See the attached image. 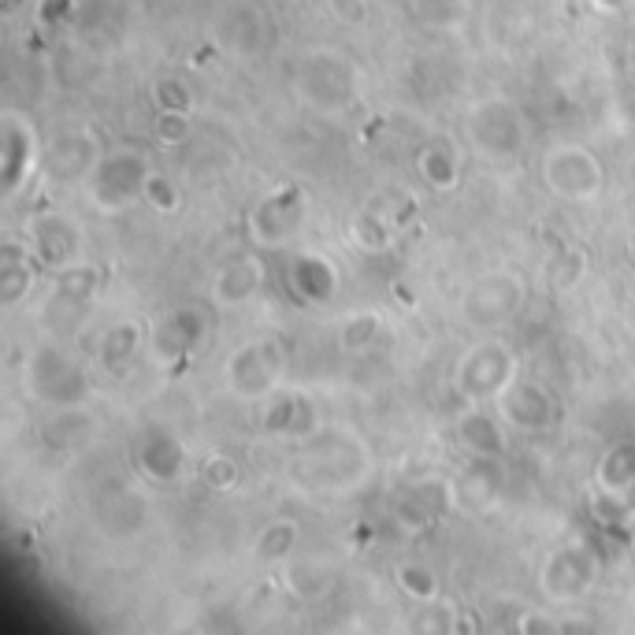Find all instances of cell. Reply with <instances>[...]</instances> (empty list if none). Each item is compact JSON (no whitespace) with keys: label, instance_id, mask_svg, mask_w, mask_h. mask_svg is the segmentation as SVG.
Listing matches in <instances>:
<instances>
[{"label":"cell","instance_id":"cell-14","mask_svg":"<svg viewBox=\"0 0 635 635\" xmlns=\"http://www.w3.org/2000/svg\"><path fill=\"white\" fill-rule=\"evenodd\" d=\"M101 287H104V276L97 264H90V260L67 264V268L56 271L53 287H48V294H45V309H42L45 324L48 327H75L78 320L97 305Z\"/></svg>","mask_w":635,"mask_h":635},{"label":"cell","instance_id":"cell-40","mask_svg":"<svg viewBox=\"0 0 635 635\" xmlns=\"http://www.w3.org/2000/svg\"><path fill=\"white\" fill-rule=\"evenodd\" d=\"M594 8H599L602 15H617V12H624V8H632L635 0H591Z\"/></svg>","mask_w":635,"mask_h":635},{"label":"cell","instance_id":"cell-32","mask_svg":"<svg viewBox=\"0 0 635 635\" xmlns=\"http://www.w3.org/2000/svg\"><path fill=\"white\" fill-rule=\"evenodd\" d=\"M335 583V572L324 558H290L287 561V588L294 599H320V594L331 591Z\"/></svg>","mask_w":635,"mask_h":635},{"label":"cell","instance_id":"cell-27","mask_svg":"<svg viewBox=\"0 0 635 635\" xmlns=\"http://www.w3.org/2000/svg\"><path fill=\"white\" fill-rule=\"evenodd\" d=\"M461 171H465L461 168V153H457L454 142L432 138V142L420 145L416 175H420V182H424L427 190H435V193L457 190V187H461Z\"/></svg>","mask_w":635,"mask_h":635},{"label":"cell","instance_id":"cell-12","mask_svg":"<svg viewBox=\"0 0 635 635\" xmlns=\"http://www.w3.org/2000/svg\"><path fill=\"white\" fill-rule=\"evenodd\" d=\"M209 331H212V309L201 305V301H182V305H171L153 320L145 349H149L156 365L175 368L198 354L204 338H209Z\"/></svg>","mask_w":635,"mask_h":635},{"label":"cell","instance_id":"cell-18","mask_svg":"<svg viewBox=\"0 0 635 635\" xmlns=\"http://www.w3.org/2000/svg\"><path fill=\"white\" fill-rule=\"evenodd\" d=\"M101 156H104V145L97 138V131H90V126H71V131H60L45 145L42 168L48 179L60 182V187H75V182L90 179L93 168L101 164Z\"/></svg>","mask_w":635,"mask_h":635},{"label":"cell","instance_id":"cell-29","mask_svg":"<svg viewBox=\"0 0 635 635\" xmlns=\"http://www.w3.org/2000/svg\"><path fill=\"white\" fill-rule=\"evenodd\" d=\"M145 338H149V327H142L138 320H123V324H112L97 342V357H101L104 372L123 376L126 368L134 365V357L145 349Z\"/></svg>","mask_w":635,"mask_h":635},{"label":"cell","instance_id":"cell-19","mask_svg":"<svg viewBox=\"0 0 635 635\" xmlns=\"http://www.w3.org/2000/svg\"><path fill=\"white\" fill-rule=\"evenodd\" d=\"M454 510V487L438 476H420L416 483H409L402 494L394 498V524L405 535H424Z\"/></svg>","mask_w":635,"mask_h":635},{"label":"cell","instance_id":"cell-1","mask_svg":"<svg viewBox=\"0 0 635 635\" xmlns=\"http://www.w3.org/2000/svg\"><path fill=\"white\" fill-rule=\"evenodd\" d=\"M290 480L305 494H349L372 476V454L365 438L349 432H320L298 443L287 465Z\"/></svg>","mask_w":635,"mask_h":635},{"label":"cell","instance_id":"cell-15","mask_svg":"<svg viewBox=\"0 0 635 635\" xmlns=\"http://www.w3.org/2000/svg\"><path fill=\"white\" fill-rule=\"evenodd\" d=\"M260 405L264 409L257 416V427L268 438H279V443H305V438L324 432L320 409L305 390L279 387V390H271Z\"/></svg>","mask_w":635,"mask_h":635},{"label":"cell","instance_id":"cell-13","mask_svg":"<svg viewBox=\"0 0 635 635\" xmlns=\"http://www.w3.org/2000/svg\"><path fill=\"white\" fill-rule=\"evenodd\" d=\"M42 160H45V145L37 138V126L31 123V115L4 109V115H0V182H4L8 204L31 187Z\"/></svg>","mask_w":635,"mask_h":635},{"label":"cell","instance_id":"cell-28","mask_svg":"<svg viewBox=\"0 0 635 635\" xmlns=\"http://www.w3.org/2000/svg\"><path fill=\"white\" fill-rule=\"evenodd\" d=\"M594 483L602 494L628 502L635 491V438H617L613 446H605V454L594 465Z\"/></svg>","mask_w":635,"mask_h":635},{"label":"cell","instance_id":"cell-17","mask_svg":"<svg viewBox=\"0 0 635 635\" xmlns=\"http://www.w3.org/2000/svg\"><path fill=\"white\" fill-rule=\"evenodd\" d=\"M491 405L498 409V416H502L505 424H510L513 432H521V435L554 432V427H558V416H561L558 413V398H554L543 383L524 379V376H516Z\"/></svg>","mask_w":635,"mask_h":635},{"label":"cell","instance_id":"cell-34","mask_svg":"<svg viewBox=\"0 0 635 635\" xmlns=\"http://www.w3.org/2000/svg\"><path fill=\"white\" fill-rule=\"evenodd\" d=\"M379 335H383V316H379L376 309L349 312L338 324V346L346 349V354H365V349L376 346Z\"/></svg>","mask_w":635,"mask_h":635},{"label":"cell","instance_id":"cell-20","mask_svg":"<svg viewBox=\"0 0 635 635\" xmlns=\"http://www.w3.org/2000/svg\"><path fill=\"white\" fill-rule=\"evenodd\" d=\"M134 465L149 483H179L182 472H187V446H182L179 435H171L168 427H149L142 432V438L134 443Z\"/></svg>","mask_w":635,"mask_h":635},{"label":"cell","instance_id":"cell-2","mask_svg":"<svg viewBox=\"0 0 635 635\" xmlns=\"http://www.w3.org/2000/svg\"><path fill=\"white\" fill-rule=\"evenodd\" d=\"M26 390L48 409H82L93 398L86 365L60 342H42L31 349L23 368Z\"/></svg>","mask_w":635,"mask_h":635},{"label":"cell","instance_id":"cell-10","mask_svg":"<svg viewBox=\"0 0 635 635\" xmlns=\"http://www.w3.org/2000/svg\"><path fill=\"white\" fill-rule=\"evenodd\" d=\"M543 182L554 198L569 204H591L605 190V164L580 142H561L543 156Z\"/></svg>","mask_w":635,"mask_h":635},{"label":"cell","instance_id":"cell-39","mask_svg":"<svg viewBox=\"0 0 635 635\" xmlns=\"http://www.w3.org/2000/svg\"><path fill=\"white\" fill-rule=\"evenodd\" d=\"M327 12L342 26H365L368 23V0H327Z\"/></svg>","mask_w":635,"mask_h":635},{"label":"cell","instance_id":"cell-8","mask_svg":"<svg viewBox=\"0 0 635 635\" xmlns=\"http://www.w3.org/2000/svg\"><path fill=\"white\" fill-rule=\"evenodd\" d=\"M516 376H521V365H516V354L505 338L472 342L454 368V383L461 390V398H468V402L476 405L494 402Z\"/></svg>","mask_w":635,"mask_h":635},{"label":"cell","instance_id":"cell-37","mask_svg":"<svg viewBox=\"0 0 635 635\" xmlns=\"http://www.w3.org/2000/svg\"><path fill=\"white\" fill-rule=\"evenodd\" d=\"M149 93L156 112H193V93L179 78H160V82H153Z\"/></svg>","mask_w":635,"mask_h":635},{"label":"cell","instance_id":"cell-38","mask_svg":"<svg viewBox=\"0 0 635 635\" xmlns=\"http://www.w3.org/2000/svg\"><path fill=\"white\" fill-rule=\"evenodd\" d=\"M156 138L164 145H179L190 138V112H156Z\"/></svg>","mask_w":635,"mask_h":635},{"label":"cell","instance_id":"cell-33","mask_svg":"<svg viewBox=\"0 0 635 635\" xmlns=\"http://www.w3.org/2000/svg\"><path fill=\"white\" fill-rule=\"evenodd\" d=\"M394 583L409 602L420 605H432L443 594V580H438V572L427 561H402L394 569Z\"/></svg>","mask_w":635,"mask_h":635},{"label":"cell","instance_id":"cell-21","mask_svg":"<svg viewBox=\"0 0 635 635\" xmlns=\"http://www.w3.org/2000/svg\"><path fill=\"white\" fill-rule=\"evenodd\" d=\"M26 242H31L34 257L42 260L45 271H60L67 264H75L78 249H82L78 227L64 212H37L31 220V231H26Z\"/></svg>","mask_w":635,"mask_h":635},{"label":"cell","instance_id":"cell-16","mask_svg":"<svg viewBox=\"0 0 635 635\" xmlns=\"http://www.w3.org/2000/svg\"><path fill=\"white\" fill-rule=\"evenodd\" d=\"M212 34H216V42L231 56L253 60L264 48H271L276 26H271V15L260 4H253V0H227L216 12V19H212Z\"/></svg>","mask_w":635,"mask_h":635},{"label":"cell","instance_id":"cell-35","mask_svg":"<svg viewBox=\"0 0 635 635\" xmlns=\"http://www.w3.org/2000/svg\"><path fill=\"white\" fill-rule=\"evenodd\" d=\"M198 480L216 494H227L242 483V465L231 454H209L198 468Z\"/></svg>","mask_w":635,"mask_h":635},{"label":"cell","instance_id":"cell-24","mask_svg":"<svg viewBox=\"0 0 635 635\" xmlns=\"http://www.w3.org/2000/svg\"><path fill=\"white\" fill-rule=\"evenodd\" d=\"M505 420L494 413H487L472 402L468 413L457 416V443L468 457H483V461H505L510 454V435H505Z\"/></svg>","mask_w":635,"mask_h":635},{"label":"cell","instance_id":"cell-3","mask_svg":"<svg viewBox=\"0 0 635 635\" xmlns=\"http://www.w3.org/2000/svg\"><path fill=\"white\" fill-rule=\"evenodd\" d=\"M290 368V346L279 335H253L231 349L223 379L238 402H264L271 390L282 387Z\"/></svg>","mask_w":635,"mask_h":635},{"label":"cell","instance_id":"cell-7","mask_svg":"<svg viewBox=\"0 0 635 635\" xmlns=\"http://www.w3.org/2000/svg\"><path fill=\"white\" fill-rule=\"evenodd\" d=\"M527 282L513 268H491L461 290V320L472 331H502L521 316Z\"/></svg>","mask_w":635,"mask_h":635},{"label":"cell","instance_id":"cell-30","mask_svg":"<svg viewBox=\"0 0 635 635\" xmlns=\"http://www.w3.org/2000/svg\"><path fill=\"white\" fill-rule=\"evenodd\" d=\"M398 227H402V223L394 220V209H383L379 201H372L354 216V223H349V234H354V242L360 249L379 253L398 238Z\"/></svg>","mask_w":635,"mask_h":635},{"label":"cell","instance_id":"cell-36","mask_svg":"<svg viewBox=\"0 0 635 635\" xmlns=\"http://www.w3.org/2000/svg\"><path fill=\"white\" fill-rule=\"evenodd\" d=\"M142 201L149 204L153 212H160V216H171V212H179V209H182V190H179V182H175L171 175L153 171V175H149V182H145Z\"/></svg>","mask_w":635,"mask_h":635},{"label":"cell","instance_id":"cell-4","mask_svg":"<svg viewBox=\"0 0 635 635\" xmlns=\"http://www.w3.org/2000/svg\"><path fill=\"white\" fill-rule=\"evenodd\" d=\"M153 175V156L142 145H115L104 149L101 164L86 179V198L97 212H123L142 201L145 182Z\"/></svg>","mask_w":635,"mask_h":635},{"label":"cell","instance_id":"cell-11","mask_svg":"<svg viewBox=\"0 0 635 635\" xmlns=\"http://www.w3.org/2000/svg\"><path fill=\"white\" fill-rule=\"evenodd\" d=\"M599 572V554L588 543H561L543 558L535 583H539V594L550 605H576L594 591Z\"/></svg>","mask_w":635,"mask_h":635},{"label":"cell","instance_id":"cell-25","mask_svg":"<svg viewBox=\"0 0 635 635\" xmlns=\"http://www.w3.org/2000/svg\"><path fill=\"white\" fill-rule=\"evenodd\" d=\"M287 287L290 294H294V301H301V305L309 309H320L338 294V271L335 264L320 257V253H298V257L287 264Z\"/></svg>","mask_w":635,"mask_h":635},{"label":"cell","instance_id":"cell-22","mask_svg":"<svg viewBox=\"0 0 635 635\" xmlns=\"http://www.w3.org/2000/svg\"><path fill=\"white\" fill-rule=\"evenodd\" d=\"M264 282H268L264 260L257 253H242V257H231L227 264H220L209 298H212V305H220V309H242L260 294Z\"/></svg>","mask_w":635,"mask_h":635},{"label":"cell","instance_id":"cell-23","mask_svg":"<svg viewBox=\"0 0 635 635\" xmlns=\"http://www.w3.org/2000/svg\"><path fill=\"white\" fill-rule=\"evenodd\" d=\"M42 260L34 257L31 242L8 234L0 246V309H19L37 287Z\"/></svg>","mask_w":635,"mask_h":635},{"label":"cell","instance_id":"cell-5","mask_svg":"<svg viewBox=\"0 0 635 635\" xmlns=\"http://www.w3.org/2000/svg\"><path fill=\"white\" fill-rule=\"evenodd\" d=\"M468 142L487 160H516L532 142V120L510 97H487L468 109Z\"/></svg>","mask_w":635,"mask_h":635},{"label":"cell","instance_id":"cell-26","mask_svg":"<svg viewBox=\"0 0 635 635\" xmlns=\"http://www.w3.org/2000/svg\"><path fill=\"white\" fill-rule=\"evenodd\" d=\"M454 487V505H461L468 513L491 510V505L502 498L505 472L502 461H483V457H468V465L449 480Z\"/></svg>","mask_w":635,"mask_h":635},{"label":"cell","instance_id":"cell-9","mask_svg":"<svg viewBox=\"0 0 635 635\" xmlns=\"http://www.w3.org/2000/svg\"><path fill=\"white\" fill-rule=\"evenodd\" d=\"M312 212V198L301 182H279L249 209V238L260 249H282L305 231Z\"/></svg>","mask_w":635,"mask_h":635},{"label":"cell","instance_id":"cell-31","mask_svg":"<svg viewBox=\"0 0 635 635\" xmlns=\"http://www.w3.org/2000/svg\"><path fill=\"white\" fill-rule=\"evenodd\" d=\"M298 543H301L298 521H271L264 524L257 539H253V554H257V561L264 565H287L298 554Z\"/></svg>","mask_w":635,"mask_h":635},{"label":"cell","instance_id":"cell-6","mask_svg":"<svg viewBox=\"0 0 635 635\" xmlns=\"http://www.w3.org/2000/svg\"><path fill=\"white\" fill-rule=\"evenodd\" d=\"M294 93L312 112H342L357 97V67L338 48H316L298 64Z\"/></svg>","mask_w":635,"mask_h":635}]
</instances>
